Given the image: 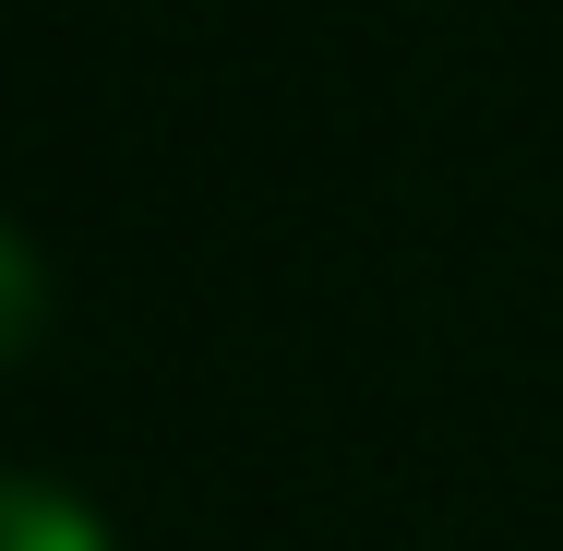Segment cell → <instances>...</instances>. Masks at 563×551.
Here are the masks:
<instances>
[{
  "instance_id": "6da1fadb",
  "label": "cell",
  "mask_w": 563,
  "mask_h": 551,
  "mask_svg": "<svg viewBox=\"0 0 563 551\" xmlns=\"http://www.w3.org/2000/svg\"><path fill=\"white\" fill-rule=\"evenodd\" d=\"M0 551H109L97 504L48 492V480H0Z\"/></svg>"
},
{
  "instance_id": "7a4b0ae2",
  "label": "cell",
  "mask_w": 563,
  "mask_h": 551,
  "mask_svg": "<svg viewBox=\"0 0 563 551\" xmlns=\"http://www.w3.org/2000/svg\"><path fill=\"white\" fill-rule=\"evenodd\" d=\"M24 335H36V264H24V240L0 228V360H12Z\"/></svg>"
}]
</instances>
